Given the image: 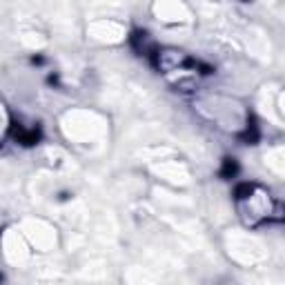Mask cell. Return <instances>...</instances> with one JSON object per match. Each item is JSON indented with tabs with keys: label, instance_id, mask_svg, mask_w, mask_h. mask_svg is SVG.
Segmentation results:
<instances>
[{
	"label": "cell",
	"instance_id": "obj_3",
	"mask_svg": "<svg viewBox=\"0 0 285 285\" xmlns=\"http://www.w3.org/2000/svg\"><path fill=\"white\" fill-rule=\"evenodd\" d=\"M238 174V163L234 159H223V167H221V176L223 178H234Z\"/></svg>",
	"mask_w": 285,
	"mask_h": 285
},
{
	"label": "cell",
	"instance_id": "obj_1",
	"mask_svg": "<svg viewBox=\"0 0 285 285\" xmlns=\"http://www.w3.org/2000/svg\"><path fill=\"white\" fill-rule=\"evenodd\" d=\"M11 136H14V141H18L20 145H36L38 141H40V129H36V127H32V129H25V127L20 125H14L11 127Z\"/></svg>",
	"mask_w": 285,
	"mask_h": 285
},
{
	"label": "cell",
	"instance_id": "obj_4",
	"mask_svg": "<svg viewBox=\"0 0 285 285\" xmlns=\"http://www.w3.org/2000/svg\"><path fill=\"white\" fill-rule=\"evenodd\" d=\"M254 192H256V185H254V183H241V185H236L234 196H236L238 201H245V198H248V196H252Z\"/></svg>",
	"mask_w": 285,
	"mask_h": 285
},
{
	"label": "cell",
	"instance_id": "obj_2",
	"mask_svg": "<svg viewBox=\"0 0 285 285\" xmlns=\"http://www.w3.org/2000/svg\"><path fill=\"white\" fill-rule=\"evenodd\" d=\"M243 138L248 145H254V142L259 141V125H256V121L254 118H249V123H248V127H245V132H243Z\"/></svg>",
	"mask_w": 285,
	"mask_h": 285
}]
</instances>
